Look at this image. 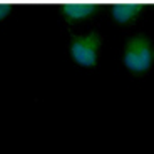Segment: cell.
<instances>
[{"instance_id": "obj_1", "label": "cell", "mask_w": 154, "mask_h": 154, "mask_svg": "<svg viewBox=\"0 0 154 154\" xmlns=\"http://www.w3.org/2000/svg\"><path fill=\"white\" fill-rule=\"evenodd\" d=\"M122 62L129 72L137 75H143L147 70H151L154 62V49L151 40L143 34L129 38L124 49Z\"/></svg>"}, {"instance_id": "obj_2", "label": "cell", "mask_w": 154, "mask_h": 154, "mask_svg": "<svg viewBox=\"0 0 154 154\" xmlns=\"http://www.w3.org/2000/svg\"><path fill=\"white\" fill-rule=\"evenodd\" d=\"M100 44H102V37L97 32H89V34L74 37L69 47L70 57L79 66L92 69L97 64V52H99Z\"/></svg>"}, {"instance_id": "obj_3", "label": "cell", "mask_w": 154, "mask_h": 154, "mask_svg": "<svg viewBox=\"0 0 154 154\" xmlns=\"http://www.w3.org/2000/svg\"><path fill=\"white\" fill-rule=\"evenodd\" d=\"M60 5L62 15L67 22H82V20L92 17L94 4L97 0H55Z\"/></svg>"}, {"instance_id": "obj_4", "label": "cell", "mask_w": 154, "mask_h": 154, "mask_svg": "<svg viewBox=\"0 0 154 154\" xmlns=\"http://www.w3.org/2000/svg\"><path fill=\"white\" fill-rule=\"evenodd\" d=\"M100 7H107L112 19L119 23H131L139 15V0H97Z\"/></svg>"}, {"instance_id": "obj_5", "label": "cell", "mask_w": 154, "mask_h": 154, "mask_svg": "<svg viewBox=\"0 0 154 154\" xmlns=\"http://www.w3.org/2000/svg\"><path fill=\"white\" fill-rule=\"evenodd\" d=\"M8 15V4L7 0H0V20Z\"/></svg>"}, {"instance_id": "obj_6", "label": "cell", "mask_w": 154, "mask_h": 154, "mask_svg": "<svg viewBox=\"0 0 154 154\" xmlns=\"http://www.w3.org/2000/svg\"><path fill=\"white\" fill-rule=\"evenodd\" d=\"M14 2H38V0H14Z\"/></svg>"}]
</instances>
